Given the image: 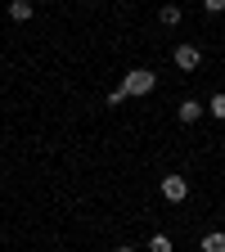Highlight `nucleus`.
<instances>
[{
	"instance_id": "9d476101",
	"label": "nucleus",
	"mask_w": 225,
	"mask_h": 252,
	"mask_svg": "<svg viewBox=\"0 0 225 252\" xmlns=\"http://www.w3.org/2000/svg\"><path fill=\"white\" fill-rule=\"evenodd\" d=\"M131 94H126V86H117V90H108V108H117V104H126Z\"/></svg>"
},
{
	"instance_id": "f8f14e48",
	"label": "nucleus",
	"mask_w": 225,
	"mask_h": 252,
	"mask_svg": "<svg viewBox=\"0 0 225 252\" xmlns=\"http://www.w3.org/2000/svg\"><path fill=\"white\" fill-rule=\"evenodd\" d=\"M117 252H135V248H117Z\"/></svg>"
},
{
	"instance_id": "f257e3e1",
	"label": "nucleus",
	"mask_w": 225,
	"mask_h": 252,
	"mask_svg": "<svg viewBox=\"0 0 225 252\" xmlns=\"http://www.w3.org/2000/svg\"><path fill=\"white\" fill-rule=\"evenodd\" d=\"M126 94H153V86H158V77L149 72V68H131V72H126Z\"/></svg>"
},
{
	"instance_id": "20e7f679",
	"label": "nucleus",
	"mask_w": 225,
	"mask_h": 252,
	"mask_svg": "<svg viewBox=\"0 0 225 252\" xmlns=\"http://www.w3.org/2000/svg\"><path fill=\"white\" fill-rule=\"evenodd\" d=\"M203 113H207V104H198V99H180V108H176V117H180L185 126H189V122H198Z\"/></svg>"
},
{
	"instance_id": "9b49d317",
	"label": "nucleus",
	"mask_w": 225,
	"mask_h": 252,
	"mask_svg": "<svg viewBox=\"0 0 225 252\" xmlns=\"http://www.w3.org/2000/svg\"><path fill=\"white\" fill-rule=\"evenodd\" d=\"M203 9H207V14H221V9H225V0H203Z\"/></svg>"
},
{
	"instance_id": "6e6552de",
	"label": "nucleus",
	"mask_w": 225,
	"mask_h": 252,
	"mask_svg": "<svg viewBox=\"0 0 225 252\" xmlns=\"http://www.w3.org/2000/svg\"><path fill=\"white\" fill-rule=\"evenodd\" d=\"M207 113L225 122V90H221V94H212V99H207Z\"/></svg>"
},
{
	"instance_id": "0eeeda50",
	"label": "nucleus",
	"mask_w": 225,
	"mask_h": 252,
	"mask_svg": "<svg viewBox=\"0 0 225 252\" xmlns=\"http://www.w3.org/2000/svg\"><path fill=\"white\" fill-rule=\"evenodd\" d=\"M158 18H162V27H176V23H180V5H162V9H158Z\"/></svg>"
},
{
	"instance_id": "7ed1b4c3",
	"label": "nucleus",
	"mask_w": 225,
	"mask_h": 252,
	"mask_svg": "<svg viewBox=\"0 0 225 252\" xmlns=\"http://www.w3.org/2000/svg\"><path fill=\"white\" fill-rule=\"evenodd\" d=\"M171 59H176V68L194 72L198 63H203V50H198V45H176V54H171Z\"/></svg>"
},
{
	"instance_id": "1a4fd4ad",
	"label": "nucleus",
	"mask_w": 225,
	"mask_h": 252,
	"mask_svg": "<svg viewBox=\"0 0 225 252\" xmlns=\"http://www.w3.org/2000/svg\"><path fill=\"white\" fill-rule=\"evenodd\" d=\"M149 252H171V239H167V234H153V239H149Z\"/></svg>"
},
{
	"instance_id": "423d86ee",
	"label": "nucleus",
	"mask_w": 225,
	"mask_h": 252,
	"mask_svg": "<svg viewBox=\"0 0 225 252\" xmlns=\"http://www.w3.org/2000/svg\"><path fill=\"white\" fill-rule=\"evenodd\" d=\"M203 252H225V234H221V230L203 234Z\"/></svg>"
},
{
	"instance_id": "f03ea898",
	"label": "nucleus",
	"mask_w": 225,
	"mask_h": 252,
	"mask_svg": "<svg viewBox=\"0 0 225 252\" xmlns=\"http://www.w3.org/2000/svg\"><path fill=\"white\" fill-rule=\"evenodd\" d=\"M162 198H167V203H185V198H189V180L176 176V171L162 176Z\"/></svg>"
},
{
	"instance_id": "39448f33",
	"label": "nucleus",
	"mask_w": 225,
	"mask_h": 252,
	"mask_svg": "<svg viewBox=\"0 0 225 252\" xmlns=\"http://www.w3.org/2000/svg\"><path fill=\"white\" fill-rule=\"evenodd\" d=\"M9 18L14 23H27L32 18V0H9Z\"/></svg>"
}]
</instances>
